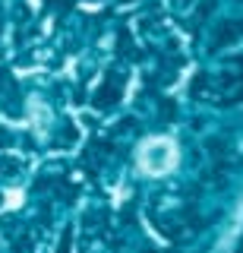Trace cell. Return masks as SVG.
Listing matches in <instances>:
<instances>
[{
  "instance_id": "obj_1",
  "label": "cell",
  "mask_w": 243,
  "mask_h": 253,
  "mask_svg": "<svg viewBox=\"0 0 243 253\" xmlns=\"http://www.w3.org/2000/svg\"><path fill=\"white\" fill-rule=\"evenodd\" d=\"M139 168L142 174H152V177H161V174H171L177 168V142L171 136H152L139 146Z\"/></svg>"
}]
</instances>
